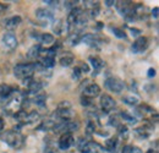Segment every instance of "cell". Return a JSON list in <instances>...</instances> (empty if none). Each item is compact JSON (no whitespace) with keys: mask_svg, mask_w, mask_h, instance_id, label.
<instances>
[{"mask_svg":"<svg viewBox=\"0 0 159 153\" xmlns=\"http://www.w3.org/2000/svg\"><path fill=\"white\" fill-rule=\"evenodd\" d=\"M36 70H37L36 63H28V64L23 63V64H17L14 67V74L17 78L27 81V80L32 78V75Z\"/></svg>","mask_w":159,"mask_h":153,"instance_id":"1","label":"cell"},{"mask_svg":"<svg viewBox=\"0 0 159 153\" xmlns=\"http://www.w3.org/2000/svg\"><path fill=\"white\" fill-rule=\"evenodd\" d=\"M119 12L127 20H134L137 15V7L139 5H135L132 1H118L115 2Z\"/></svg>","mask_w":159,"mask_h":153,"instance_id":"2","label":"cell"},{"mask_svg":"<svg viewBox=\"0 0 159 153\" xmlns=\"http://www.w3.org/2000/svg\"><path fill=\"white\" fill-rule=\"evenodd\" d=\"M1 138H2V141L5 143H7L12 148H20L21 146L23 145V141H25V137L19 131H14V130L6 131L1 136Z\"/></svg>","mask_w":159,"mask_h":153,"instance_id":"3","label":"cell"},{"mask_svg":"<svg viewBox=\"0 0 159 153\" xmlns=\"http://www.w3.org/2000/svg\"><path fill=\"white\" fill-rule=\"evenodd\" d=\"M105 87H107L109 91L114 92V93H120V92H122V90L125 88V83L120 80L119 77L110 76L105 80Z\"/></svg>","mask_w":159,"mask_h":153,"instance_id":"4","label":"cell"},{"mask_svg":"<svg viewBox=\"0 0 159 153\" xmlns=\"http://www.w3.org/2000/svg\"><path fill=\"white\" fill-rule=\"evenodd\" d=\"M1 43H2V47L6 50H14L17 47V38H16V36L12 32H6L2 36Z\"/></svg>","mask_w":159,"mask_h":153,"instance_id":"5","label":"cell"},{"mask_svg":"<svg viewBox=\"0 0 159 153\" xmlns=\"http://www.w3.org/2000/svg\"><path fill=\"white\" fill-rule=\"evenodd\" d=\"M100 107H102L103 112L110 113L111 110L115 109L116 102H115V99L111 96H109V95H103V96L100 97Z\"/></svg>","mask_w":159,"mask_h":153,"instance_id":"6","label":"cell"},{"mask_svg":"<svg viewBox=\"0 0 159 153\" xmlns=\"http://www.w3.org/2000/svg\"><path fill=\"white\" fill-rule=\"evenodd\" d=\"M147 48H148V39H147V37H143V36L139 37L132 44V52L136 54L143 53Z\"/></svg>","mask_w":159,"mask_h":153,"instance_id":"7","label":"cell"},{"mask_svg":"<svg viewBox=\"0 0 159 153\" xmlns=\"http://www.w3.org/2000/svg\"><path fill=\"white\" fill-rule=\"evenodd\" d=\"M74 142H75V138L72 134H62L59 140V148L62 151H66L74 145Z\"/></svg>","mask_w":159,"mask_h":153,"instance_id":"8","label":"cell"},{"mask_svg":"<svg viewBox=\"0 0 159 153\" xmlns=\"http://www.w3.org/2000/svg\"><path fill=\"white\" fill-rule=\"evenodd\" d=\"M26 82H27V90H28L30 95H37V93H39L40 91H42V88H43V85L40 83L39 81L30 78V80L25 81V83Z\"/></svg>","mask_w":159,"mask_h":153,"instance_id":"9","label":"cell"},{"mask_svg":"<svg viewBox=\"0 0 159 153\" xmlns=\"http://www.w3.org/2000/svg\"><path fill=\"white\" fill-rule=\"evenodd\" d=\"M100 93V87L97 83H91L88 85L84 90H83V96L87 97V98H94V97L99 96Z\"/></svg>","mask_w":159,"mask_h":153,"instance_id":"10","label":"cell"},{"mask_svg":"<svg viewBox=\"0 0 159 153\" xmlns=\"http://www.w3.org/2000/svg\"><path fill=\"white\" fill-rule=\"evenodd\" d=\"M81 40H82L84 44H87V45H89V47H92V48H97L100 44L99 37L96 36V35H92V33L84 35L83 37H81Z\"/></svg>","mask_w":159,"mask_h":153,"instance_id":"11","label":"cell"},{"mask_svg":"<svg viewBox=\"0 0 159 153\" xmlns=\"http://www.w3.org/2000/svg\"><path fill=\"white\" fill-rule=\"evenodd\" d=\"M80 150L82 153H100L98 146L89 141H82L80 145Z\"/></svg>","mask_w":159,"mask_h":153,"instance_id":"12","label":"cell"},{"mask_svg":"<svg viewBox=\"0 0 159 153\" xmlns=\"http://www.w3.org/2000/svg\"><path fill=\"white\" fill-rule=\"evenodd\" d=\"M89 61H91L92 67L94 70L93 75H98L100 72V70L104 67V61L99 57H89Z\"/></svg>","mask_w":159,"mask_h":153,"instance_id":"13","label":"cell"},{"mask_svg":"<svg viewBox=\"0 0 159 153\" xmlns=\"http://www.w3.org/2000/svg\"><path fill=\"white\" fill-rule=\"evenodd\" d=\"M84 7L89 11L91 16H93V17H96L99 12V2L98 1H86Z\"/></svg>","mask_w":159,"mask_h":153,"instance_id":"14","label":"cell"},{"mask_svg":"<svg viewBox=\"0 0 159 153\" xmlns=\"http://www.w3.org/2000/svg\"><path fill=\"white\" fill-rule=\"evenodd\" d=\"M152 131H153V128H152V126H149V125H143V126H141V128L135 130V134L137 135L139 138H147L149 135L152 134Z\"/></svg>","mask_w":159,"mask_h":153,"instance_id":"15","label":"cell"},{"mask_svg":"<svg viewBox=\"0 0 159 153\" xmlns=\"http://www.w3.org/2000/svg\"><path fill=\"white\" fill-rule=\"evenodd\" d=\"M15 92V88L14 87H11L10 85H6V83H4V85H0V97L1 98H9V97L12 96V93Z\"/></svg>","mask_w":159,"mask_h":153,"instance_id":"16","label":"cell"},{"mask_svg":"<svg viewBox=\"0 0 159 153\" xmlns=\"http://www.w3.org/2000/svg\"><path fill=\"white\" fill-rule=\"evenodd\" d=\"M21 17L20 16H12V17H9V19L5 20V27L9 28V30H12V28H16L21 23Z\"/></svg>","mask_w":159,"mask_h":153,"instance_id":"17","label":"cell"},{"mask_svg":"<svg viewBox=\"0 0 159 153\" xmlns=\"http://www.w3.org/2000/svg\"><path fill=\"white\" fill-rule=\"evenodd\" d=\"M36 16L40 20H44V21H49V20L53 19L52 11L45 10V9H38V10L36 11Z\"/></svg>","mask_w":159,"mask_h":153,"instance_id":"18","label":"cell"},{"mask_svg":"<svg viewBox=\"0 0 159 153\" xmlns=\"http://www.w3.org/2000/svg\"><path fill=\"white\" fill-rule=\"evenodd\" d=\"M40 53H42V47H40V44H36V45H33V47L28 50L27 57L30 58V59H36V58L40 57Z\"/></svg>","mask_w":159,"mask_h":153,"instance_id":"19","label":"cell"},{"mask_svg":"<svg viewBox=\"0 0 159 153\" xmlns=\"http://www.w3.org/2000/svg\"><path fill=\"white\" fill-rule=\"evenodd\" d=\"M116 147H118V138H116V137H111V138L107 140V142H105V148H107L108 152H111V153L115 152Z\"/></svg>","mask_w":159,"mask_h":153,"instance_id":"20","label":"cell"},{"mask_svg":"<svg viewBox=\"0 0 159 153\" xmlns=\"http://www.w3.org/2000/svg\"><path fill=\"white\" fill-rule=\"evenodd\" d=\"M37 39L39 40V43H43V44H53L54 43V36L50 33H42L37 37Z\"/></svg>","mask_w":159,"mask_h":153,"instance_id":"21","label":"cell"},{"mask_svg":"<svg viewBox=\"0 0 159 153\" xmlns=\"http://www.w3.org/2000/svg\"><path fill=\"white\" fill-rule=\"evenodd\" d=\"M74 63V55L70 53H65L62 57L60 58V64L62 66H70Z\"/></svg>","mask_w":159,"mask_h":153,"instance_id":"22","label":"cell"},{"mask_svg":"<svg viewBox=\"0 0 159 153\" xmlns=\"http://www.w3.org/2000/svg\"><path fill=\"white\" fill-rule=\"evenodd\" d=\"M33 103H36L39 107H44V104H45V96L43 93H40V92L37 93V95H34V97H33Z\"/></svg>","mask_w":159,"mask_h":153,"instance_id":"23","label":"cell"},{"mask_svg":"<svg viewBox=\"0 0 159 153\" xmlns=\"http://www.w3.org/2000/svg\"><path fill=\"white\" fill-rule=\"evenodd\" d=\"M122 100H124V103H126V104H129V105H137V103H139V98L134 96L124 97Z\"/></svg>","mask_w":159,"mask_h":153,"instance_id":"24","label":"cell"},{"mask_svg":"<svg viewBox=\"0 0 159 153\" xmlns=\"http://www.w3.org/2000/svg\"><path fill=\"white\" fill-rule=\"evenodd\" d=\"M122 153H142V151H141V148L136 147V146L127 145L122 148Z\"/></svg>","mask_w":159,"mask_h":153,"instance_id":"25","label":"cell"},{"mask_svg":"<svg viewBox=\"0 0 159 153\" xmlns=\"http://www.w3.org/2000/svg\"><path fill=\"white\" fill-rule=\"evenodd\" d=\"M120 115H121V118H122L125 121H129L130 124H135V123H136V118L131 116L129 113H125V112H124V113H121Z\"/></svg>","mask_w":159,"mask_h":153,"instance_id":"26","label":"cell"},{"mask_svg":"<svg viewBox=\"0 0 159 153\" xmlns=\"http://www.w3.org/2000/svg\"><path fill=\"white\" fill-rule=\"evenodd\" d=\"M111 31L114 32V35L116 36V37H119V38H126V35H125V32L122 31V30H120V28H111Z\"/></svg>","mask_w":159,"mask_h":153,"instance_id":"27","label":"cell"},{"mask_svg":"<svg viewBox=\"0 0 159 153\" xmlns=\"http://www.w3.org/2000/svg\"><path fill=\"white\" fill-rule=\"evenodd\" d=\"M81 104H82L83 107H89V105H92V99L82 96V98H81Z\"/></svg>","mask_w":159,"mask_h":153,"instance_id":"28","label":"cell"},{"mask_svg":"<svg viewBox=\"0 0 159 153\" xmlns=\"http://www.w3.org/2000/svg\"><path fill=\"white\" fill-rule=\"evenodd\" d=\"M87 131H88V134H92V132L96 131V125H94V121L93 120H89L88 121V124H87Z\"/></svg>","mask_w":159,"mask_h":153,"instance_id":"29","label":"cell"},{"mask_svg":"<svg viewBox=\"0 0 159 153\" xmlns=\"http://www.w3.org/2000/svg\"><path fill=\"white\" fill-rule=\"evenodd\" d=\"M79 69L81 70V72L83 74H87V72H89V66L86 64V63H81V65L79 66Z\"/></svg>","mask_w":159,"mask_h":153,"instance_id":"30","label":"cell"},{"mask_svg":"<svg viewBox=\"0 0 159 153\" xmlns=\"http://www.w3.org/2000/svg\"><path fill=\"white\" fill-rule=\"evenodd\" d=\"M118 129H119V134L121 135V136H127V128L125 126V125H119L118 126Z\"/></svg>","mask_w":159,"mask_h":153,"instance_id":"31","label":"cell"},{"mask_svg":"<svg viewBox=\"0 0 159 153\" xmlns=\"http://www.w3.org/2000/svg\"><path fill=\"white\" fill-rule=\"evenodd\" d=\"M6 10H7V5H5V4L0 2V15L5 14V11H6Z\"/></svg>","mask_w":159,"mask_h":153,"instance_id":"32","label":"cell"},{"mask_svg":"<svg viewBox=\"0 0 159 153\" xmlns=\"http://www.w3.org/2000/svg\"><path fill=\"white\" fill-rule=\"evenodd\" d=\"M81 74H82V72H81V70H80L79 67H76V69L74 70V78H76V80H77V78L81 76Z\"/></svg>","mask_w":159,"mask_h":153,"instance_id":"33","label":"cell"},{"mask_svg":"<svg viewBox=\"0 0 159 153\" xmlns=\"http://www.w3.org/2000/svg\"><path fill=\"white\" fill-rule=\"evenodd\" d=\"M131 32H132V33H131L132 36H139V33H141V31L137 30V28H131Z\"/></svg>","mask_w":159,"mask_h":153,"instance_id":"34","label":"cell"},{"mask_svg":"<svg viewBox=\"0 0 159 153\" xmlns=\"http://www.w3.org/2000/svg\"><path fill=\"white\" fill-rule=\"evenodd\" d=\"M156 75V70L154 69H149L148 70V77H153Z\"/></svg>","mask_w":159,"mask_h":153,"instance_id":"35","label":"cell"},{"mask_svg":"<svg viewBox=\"0 0 159 153\" xmlns=\"http://www.w3.org/2000/svg\"><path fill=\"white\" fill-rule=\"evenodd\" d=\"M4 126H5V123H4V119L0 118V132L4 130Z\"/></svg>","mask_w":159,"mask_h":153,"instance_id":"36","label":"cell"},{"mask_svg":"<svg viewBox=\"0 0 159 153\" xmlns=\"http://www.w3.org/2000/svg\"><path fill=\"white\" fill-rule=\"evenodd\" d=\"M152 15H153L156 19L158 17V7H154V9H153V11H152Z\"/></svg>","mask_w":159,"mask_h":153,"instance_id":"37","label":"cell"},{"mask_svg":"<svg viewBox=\"0 0 159 153\" xmlns=\"http://www.w3.org/2000/svg\"><path fill=\"white\" fill-rule=\"evenodd\" d=\"M104 4H105L107 6H111L113 4H115V1H104Z\"/></svg>","mask_w":159,"mask_h":153,"instance_id":"38","label":"cell"},{"mask_svg":"<svg viewBox=\"0 0 159 153\" xmlns=\"http://www.w3.org/2000/svg\"><path fill=\"white\" fill-rule=\"evenodd\" d=\"M147 153H154V152H153V150H149V151H148Z\"/></svg>","mask_w":159,"mask_h":153,"instance_id":"39","label":"cell"}]
</instances>
